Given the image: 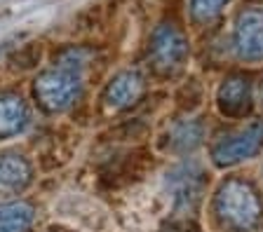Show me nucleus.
<instances>
[{"label": "nucleus", "mask_w": 263, "mask_h": 232, "mask_svg": "<svg viewBox=\"0 0 263 232\" xmlns=\"http://www.w3.org/2000/svg\"><path fill=\"white\" fill-rule=\"evenodd\" d=\"M82 92V71L57 61V66L43 71L33 82V94L47 113H61L71 108Z\"/></svg>", "instance_id": "2"}, {"label": "nucleus", "mask_w": 263, "mask_h": 232, "mask_svg": "<svg viewBox=\"0 0 263 232\" xmlns=\"http://www.w3.org/2000/svg\"><path fill=\"white\" fill-rule=\"evenodd\" d=\"M214 216L223 230L252 232L263 221V202L245 178H228L214 195Z\"/></svg>", "instance_id": "1"}, {"label": "nucleus", "mask_w": 263, "mask_h": 232, "mask_svg": "<svg viewBox=\"0 0 263 232\" xmlns=\"http://www.w3.org/2000/svg\"><path fill=\"white\" fill-rule=\"evenodd\" d=\"M216 103H219L221 113L230 117H240L249 111L252 103V85L249 77L245 75H230L223 80V85L219 87L216 94Z\"/></svg>", "instance_id": "10"}, {"label": "nucleus", "mask_w": 263, "mask_h": 232, "mask_svg": "<svg viewBox=\"0 0 263 232\" xmlns=\"http://www.w3.org/2000/svg\"><path fill=\"white\" fill-rule=\"evenodd\" d=\"M35 218V209L28 202L0 204V232H28Z\"/></svg>", "instance_id": "12"}, {"label": "nucleus", "mask_w": 263, "mask_h": 232, "mask_svg": "<svg viewBox=\"0 0 263 232\" xmlns=\"http://www.w3.org/2000/svg\"><path fill=\"white\" fill-rule=\"evenodd\" d=\"M235 56L247 64L263 61V7H249L237 14L233 28Z\"/></svg>", "instance_id": "6"}, {"label": "nucleus", "mask_w": 263, "mask_h": 232, "mask_svg": "<svg viewBox=\"0 0 263 232\" xmlns=\"http://www.w3.org/2000/svg\"><path fill=\"white\" fill-rule=\"evenodd\" d=\"M151 64L158 73L174 75L183 68L188 61V40L179 26L174 24H158L151 35V47H148Z\"/></svg>", "instance_id": "5"}, {"label": "nucleus", "mask_w": 263, "mask_h": 232, "mask_svg": "<svg viewBox=\"0 0 263 232\" xmlns=\"http://www.w3.org/2000/svg\"><path fill=\"white\" fill-rule=\"evenodd\" d=\"M167 145H170L172 153H193L197 145L202 143L204 138V124L195 117H188V120H179L172 124L170 134H167Z\"/></svg>", "instance_id": "11"}, {"label": "nucleus", "mask_w": 263, "mask_h": 232, "mask_svg": "<svg viewBox=\"0 0 263 232\" xmlns=\"http://www.w3.org/2000/svg\"><path fill=\"white\" fill-rule=\"evenodd\" d=\"M33 169L28 160L19 153L0 155V199L19 195L31 185Z\"/></svg>", "instance_id": "8"}, {"label": "nucleus", "mask_w": 263, "mask_h": 232, "mask_svg": "<svg viewBox=\"0 0 263 232\" xmlns=\"http://www.w3.org/2000/svg\"><path fill=\"white\" fill-rule=\"evenodd\" d=\"M263 148V120H252L221 134L212 145V160L219 166H233L249 160Z\"/></svg>", "instance_id": "4"}, {"label": "nucleus", "mask_w": 263, "mask_h": 232, "mask_svg": "<svg viewBox=\"0 0 263 232\" xmlns=\"http://www.w3.org/2000/svg\"><path fill=\"white\" fill-rule=\"evenodd\" d=\"M143 77L139 71H120L110 77L104 89V103L108 111H125L134 106L143 94Z\"/></svg>", "instance_id": "7"}, {"label": "nucleus", "mask_w": 263, "mask_h": 232, "mask_svg": "<svg viewBox=\"0 0 263 232\" xmlns=\"http://www.w3.org/2000/svg\"><path fill=\"white\" fill-rule=\"evenodd\" d=\"M230 0H191V19L195 24H209L219 17Z\"/></svg>", "instance_id": "13"}, {"label": "nucleus", "mask_w": 263, "mask_h": 232, "mask_svg": "<svg viewBox=\"0 0 263 232\" xmlns=\"http://www.w3.org/2000/svg\"><path fill=\"white\" fill-rule=\"evenodd\" d=\"M28 124H31L28 103L16 92H3L0 94V141L19 136Z\"/></svg>", "instance_id": "9"}, {"label": "nucleus", "mask_w": 263, "mask_h": 232, "mask_svg": "<svg viewBox=\"0 0 263 232\" xmlns=\"http://www.w3.org/2000/svg\"><path fill=\"white\" fill-rule=\"evenodd\" d=\"M258 101H261V108H263V85H261V92H258Z\"/></svg>", "instance_id": "15"}, {"label": "nucleus", "mask_w": 263, "mask_h": 232, "mask_svg": "<svg viewBox=\"0 0 263 232\" xmlns=\"http://www.w3.org/2000/svg\"><path fill=\"white\" fill-rule=\"evenodd\" d=\"M204 185H207V178L197 162H181L172 166L164 176V190L170 195L172 209L181 216L193 214L200 206Z\"/></svg>", "instance_id": "3"}, {"label": "nucleus", "mask_w": 263, "mask_h": 232, "mask_svg": "<svg viewBox=\"0 0 263 232\" xmlns=\"http://www.w3.org/2000/svg\"><path fill=\"white\" fill-rule=\"evenodd\" d=\"M160 232H195V230H193V227H188V225H179V223H174V225L164 227V230H160Z\"/></svg>", "instance_id": "14"}]
</instances>
